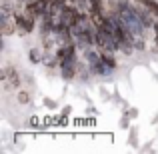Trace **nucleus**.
I'll return each instance as SVG.
<instances>
[{
  "label": "nucleus",
  "instance_id": "f257e3e1",
  "mask_svg": "<svg viewBox=\"0 0 158 154\" xmlns=\"http://www.w3.org/2000/svg\"><path fill=\"white\" fill-rule=\"evenodd\" d=\"M118 18L134 36H142L144 34V28L146 26H144L142 20H140L138 12H136V6H132L130 2L118 0Z\"/></svg>",
  "mask_w": 158,
  "mask_h": 154
},
{
  "label": "nucleus",
  "instance_id": "f03ea898",
  "mask_svg": "<svg viewBox=\"0 0 158 154\" xmlns=\"http://www.w3.org/2000/svg\"><path fill=\"white\" fill-rule=\"evenodd\" d=\"M96 46H100L106 52H114L120 48V42L112 32L104 30V28H96Z\"/></svg>",
  "mask_w": 158,
  "mask_h": 154
},
{
  "label": "nucleus",
  "instance_id": "7ed1b4c3",
  "mask_svg": "<svg viewBox=\"0 0 158 154\" xmlns=\"http://www.w3.org/2000/svg\"><path fill=\"white\" fill-rule=\"evenodd\" d=\"M86 60L90 64V70L96 74H108L110 68L106 66V62L102 60V54H96L94 50H86Z\"/></svg>",
  "mask_w": 158,
  "mask_h": 154
},
{
  "label": "nucleus",
  "instance_id": "20e7f679",
  "mask_svg": "<svg viewBox=\"0 0 158 154\" xmlns=\"http://www.w3.org/2000/svg\"><path fill=\"white\" fill-rule=\"evenodd\" d=\"M80 14H82V12L78 10V8L64 6V10H62V24H64V26H68V28L76 26V24L80 22Z\"/></svg>",
  "mask_w": 158,
  "mask_h": 154
},
{
  "label": "nucleus",
  "instance_id": "39448f33",
  "mask_svg": "<svg viewBox=\"0 0 158 154\" xmlns=\"http://www.w3.org/2000/svg\"><path fill=\"white\" fill-rule=\"evenodd\" d=\"M12 18H14V22H16V28H18L22 34H28V32L34 30V18L28 16L26 12H24V14H16V12H14Z\"/></svg>",
  "mask_w": 158,
  "mask_h": 154
},
{
  "label": "nucleus",
  "instance_id": "423d86ee",
  "mask_svg": "<svg viewBox=\"0 0 158 154\" xmlns=\"http://www.w3.org/2000/svg\"><path fill=\"white\" fill-rule=\"evenodd\" d=\"M60 70H62V78H64V80H72V78L76 76V56L62 60Z\"/></svg>",
  "mask_w": 158,
  "mask_h": 154
},
{
  "label": "nucleus",
  "instance_id": "0eeeda50",
  "mask_svg": "<svg viewBox=\"0 0 158 154\" xmlns=\"http://www.w3.org/2000/svg\"><path fill=\"white\" fill-rule=\"evenodd\" d=\"M72 56H76V46H74V42H64V44H60V46H58L56 58L60 62L66 60V58H72Z\"/></svg>",
  "mask_w": 158,
  "mask_h": 154
},
{
  "label": "nucleus",
  "instance_id": "6e6552de",
  "mask_svg": "<svg viewBox=\"0 0 158 154\" xmlns=\"http://www.w3.org/2000/svg\"><path fill=\"white\" fill-rule=\"evenodd\" d=\"M14 28H16V22H14V18H12V22H10L8 18H2V34H4V36L12 34V32H14Z\"/></svg>",
  "mask_w": 158,
  "mask_h": 154
},
{
  "label": "nucleus",
  "instance_id": "1a4fd4ad",
  "mask_svg": "<svg viewBox=\"0 0 158 154\" xmlns=\"http://www.w3.org/2000/svg\"><path fill=\"white\" fill-rule=\"evenodd\" d=\"M102 60L106 62V66H108L110 70H114L116 66H118V62H116V58L112 56V52H106V50H104V52H102Z\"/></svg>",
  "mask_w": 158,
  "mask_h": 154
},
{
  "label": "nucleus",
  "instance_id": "9d476101",
  "mask_svg": "<svg viewBox=\"0 0 158 154\" xmlns=\"http://www.w3.org/2000/svg\"><path fill=\"white\" fill-rule=\"evenodd\" d=\"M138 2H142L144 6H146L148 10L152 12V14L158 16V0H138Z\"/></svg>",
  "mask_w": 158,
  "mask_h": 154
},
{
  "label": "nucleus",
  "instance_id": "9b49d317",
  "mask_svg": "<svg viewBox=\"0 0 158 154\" xmlns=\"http://www.w3.org/2000/svg\"><path fill=\"white\" fill-rule=\"evenodd\" d=\"M10 14H14V12H12V2L10 0H4V4H2V18H8Z\"/></svg>",
  "mask_w": 158,
  "mask_h": 154
},
{
  "label": "nucleus",
  "instance_id": "f8f14e48",
  "mask_svg": "<svg viewBox=\"0 0 158 154\" xmlns=\"http://www.w3.org/2000/svg\"><path fill=\"white\" fill-rule=\"evenodd\" d=\"M6 74L10 76V82H12L14 86H18V84H20V78H18V74H16L12 68H8V70H6Z\"/></svg>",
  "mask_w": 158,
  "mask_h": 154
},
{
  "label": "nucleus",
  "instance_id": "ddd939ff",
  "mask_svg": "<svg viewBox=\"0 0 158 154\" xmlns=\"http://www.w3.org/2000/svg\"><path fill=\"white\" fill-rule=\"evenodd\" d=\"M28 100H30L28 92H18V102H20V104H26Z\"/></svg>",
  "mask_w": 158,
  "mask_h": 154
},
{
  "label": "nucleus",
  "instance_id": "4468645a",
  "mask_svg": "<svg viewBox=\"0 0 158 154\" xmlns=\"http://www.w3.org/2000/svg\"><path fill=\"white\" fill-rule=\"evenodd\" d=\"M38 58H40V52H38V50H30V60L38 62Z\"/></svg>",
  "mask_w": 158,
  "mask_h": 154
},
{
  "label": "nucleus",
  "instance_id": "2eb2a0df",
  "mask_svg": "<svg viewBox=\"0 0 158 154\" xmlns=\"http://www.w3.org/2000/svg\"><path fill=\"white\" fill-rule=\"evenodd\" d=\"M70 2L78 4V6H80V8H86V4H88V0H70Z\"/></svg>",
  "mask_w": 158,
  "mask_h": 154
},
{
  "label": "nucleus",
  "instance_id": "dca6fc26",
  "mask_svg": "<svg viewBox=\"0 0 158 154\" xmlns=\"http://www.w3.org/2000/svg\"><path fill=\"white\" fill-rule=\"evenodd\" d=\"M154 32H156V36H158V20L154 22Z\"/></svg>",
  "mask_w": 158,
  "mask_h": 154
},
{
  "label": "nucleus",
  "instance_id": "f3484780",
  "mask_svg": "<svg viewBox=\"0 0 158 154\" xmlns=\"http://www.w3.org/2000/svg\"><path fill=\"white\" fill-rule=\"evenodd\" d=\"M156 46H158V36H156Z\"/></svg>",
  "mask_w": 158,
  "mask_h": 154
},
{
  "label": "nucleus",
  "instance_id": "a211bd4d",
  "mask_svg": "<svg viewBox=\"0 0 158 154\" xmlns=\"http://www.w3.org/2000/svg\"><path fill=\"white\" fill-rule=\"evenodd\" d=\"M50 2H56V0H50Z\"/></svg>",
  "mask_w": 158,
  "mask_h": 154
}]
</instances>
